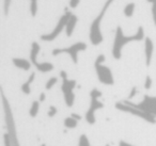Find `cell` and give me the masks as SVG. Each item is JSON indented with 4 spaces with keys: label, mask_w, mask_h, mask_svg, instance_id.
<instances>
[{
    "label": "cell",
    "mask_w": 156,
    "mask_h": 146,
    "mask_svg": "<svg viewBox=\"0 0 156 146\" xmlns=\"http://www.w3.org/2000/svg\"><path fill=\"white\" fill-rule=\"evenodd\" d=\"M133 105L138 109L142 110L147 114L156 118V97H151L149 95H145L143 97V100L140 103H133Z\"/></svg>",
    "instance_id": "52a82bcc"
},
{
    "label": "cell",
    "mask_w": 156,
    "mask_h": 146,
    "mask_svg": "<svg viewBox=\"0 0 156 146\" xmlns=\"http://www.w3.org/2000/svg\"><path fill=\"white\" fill-rule=\"evenodd\" d=\"M119 146H134V145H132V144L127 143V142H125V141H120Z\"/></svg>",
    "instance_id": "836d02e7"
},
{
    "label": "cell",
    "mask_w": 156,
    "mask_h": 146,
    "mask_svg": "<svg viewBox=\"0 0 156 146\" xmlns=\"http://www.w3.org/2000/svg\"><path fill=\"white\" fill-rule=\"evenodd\" d=\"M87 44L83 42H77V43L73 44V45L69 46V47H63V48H55L51 51L52 56H59V54H69L71 57V60L74 64L78 63V56L83 51L87 50Z\"/></svg>",
    "instance_id": "277c9868"
},
{
    "label": "cell",
    "mask_w": 156,
    "mask_h": 146,
    "mask_svg": "<svg viewBox=\"0 0 156 146\" xmlns=\"http://www.w3.org/2000/svg\"><path fill=\"white\" fill-rule=\"evenodd\" d=\"M105 146H110V144H106V145H105Z\"/></svg>",
    "instance_id": "8d00e7d4"
},
{
    "label": "cell",
    "mask_w": 156,
    "mask_h": 146,
    "mask_svg": "<svg viewBox=\"0 0 156 146\" xmlns=\"http://www.w3.org/2000/svg\"><path fill=\"white\" fill-rule=\"evenodd\" d=\"M40 101L39 100H34L32 101V103H31L30 106V109H29V115L31 116V117H35V116L39 114L40 112Z\"/></svg>",
    "instance_id": "e0dca14e"
},
{
    "label": "cell",
    "mask_w": 156,
    "mask_h": 146,
    "mask_svg": "<svg viewBox=\"0 0 156 146\" xmlns=\"http://www.w3.org/2000/svg\"><path fill=\"white\" fill-rule=\"evenodd\" d=\"M3 141H5V146H12L11 137L8 132L5 133V135H3Z\"/></svg>",
    "instance_id": "4316f807"
},
{
    "label": "cell",
    "mask_w": 156,
    "mask_h": 146,
    "mask_svg": "<svg viewBox=\"0 0 156 146\" xmlns=\"http://www.w3.org/2000/svg\"><path fill=\"white\" fill-rule=\"evenodd\" d=\"M77 23H78V17L76 15H74V14H72L69 22L66 24V27H65V34H66V36L71 37L73 35L74 30H75L76 26H77Z\"/></svg>",
    "instance_id": "8fae6325"
},
{
    "label": "cell",
    "mask_w": 156,
    "mask_h": 146,
    "mask_svg": "<svg viewBox=\"0 0 156 146\" xmlns=\"http://www.w3.org/2000/svg\"><path fill=\"white\" fill-rule=\"evenodd\" d=\"M41 51V46L37 42H33L31 44V49H30V62L32 65H35L37 63V57Z\"/></svg>",
    "instance_id": "7c38bea8"
},
{
    "label": "cell",
    "mask_w": 156,
    "mask_h": 146,
    "mask_svg": "<svg viewBox=\"0 0 156 146\" xmlns=\"http://www.w3.org/2000/svg\"><path fill=\"white\" fill-rule=\"evenodd\" d=\"M72 14H73V13H72V12H69V11L65 12V13L60 17V19L58 20L56 27H55V28L52 29L50 32L45 33V34H42L41 36H40V39H41L42 41H44V42H52V41H55V40H56L57 37H58L59 35H60L61 33L65 30V27H66V24H67V22H69V17H71Z\"/></svg>",
    "instance_id": "8992f818"
},
{
    "label": "cell",
    "mask_w": 156,
    "mask_h": 146,
    "mask_svg": "<svg viewBox=\"0 0 156 146\" xmlns=\"http://www.w3.org/2000/svg\"><path fill=\"white\" fill-rule=\"evenodd\" d=\"M76 84L77 82L73 79H63L62 80V84H61V91L62 93H67V92H74L76 88Z\"/></svg>",
    "instance_id": "4fadbf2b"
},
{
    "label": "cell",
    "mask_w": 156,
    "mask_h": 146,
    "mask_svg": "<svg viewBox=\"0 0 156 146\" xmlns=\"http://www.w3.org/2000/svg\"><path fill=\"white\" fill-rule=\"evenodd\" d=\"M11 3H12V0H3V14H5V15L9 14Z\"/></svg>",
    "instance_id": "cb8c5ba5"
},
{
    "label": "cell",
    "mask_w": 156,
    "mask_h": 146,
    "mask_svg": "<svg viewBox=\"0 0 156 146\" xmlns=\"http://www.w3.org/2000/svg\"><path fill=\"white\" fill-rule=\"evenodd\" d=\"M144 39V30H143V28L141 26L138 27V29H137L136 33L134 35H128V36L124 34L122 27L118 26L115 31V39H113L112 50H111L112 57L115 60H120L122 57L123 48L127 44L132 43V42H140Z\"/></svg>",
    "instance_id": "6da1fadb"
},
{
    "label": "cell",
    "mask_w": 156,
    "mask_h": 146,
    "mask_svg": "<svg viewBox=\"0 0 156 146\" xmlns=\"http://www.w3.org/2000/svg\"><path fill=\"white\" fill-rule=\"evenodd\" d=\"M78 120H76L75 118H73L72 116H69V117H65L64 120H63V125H64L65 128L67 129H74L77 127Z\"/></svg>",
    "instance_id": "ac0fdd59"
},
{
    "label": "cell",
    "mask_w": 156,
    "mask_h": 146,
    "mask_svg": "<svg viewBox=\"0 0 156 146\" xmlns=\"http://www.w3.org/2000/svg\"><path fill=\"white\" fill-rule=\"evenodd\" d=\"M12 63H13V65L16 68H20L25 71H30L31 67H32V64H31L30 61L23 58H13L12 59Z\"/></svg>",
    "instance_id": "30bf717a"
},
{
    "label": "cell",
    "mask_w": 156,
    "mask_h": 146,
    "mask_svg": "<svg viewBox=\"0 0 156 146\" xmlns=\"http://www.w3.org/2000/svg\"><path fill=\"white\" fill-rule=\"evenodd\" d=\"M37 11H39V5H37V2H30V14L32 17L37 16Z\"/></svg>",
    "instance_id": "7402d4cb"
},
{
    "label": "cell",
    "mask_w": 156,
    "mask_h": 146,
    "mask_svg": "<svg viewBox=\"0 0 156 146\" xmlns=\"http://www.w3.org/2000/svg\"><path fill=\"white\" fill-rule=\"evenodd\" d=\"M154 52V44L150 37H145L144 39V57H145V65L150 66L152 62V57H153Z\"/></svg>",
    "instance_id": "9c48e42d"
},
{
    "label": "cell",
    "mask_w": 156,
    "mask_h": 146,
    "mask_svg": "<svg viewBox=\"0 0 156 146\" xmlns=\"http://www.w3.org/2000/svg\"><path fill=\"white\" fill-rule=\"evenodd\" d=\"M105 56L103 54H98L94 61V69H95L98 79L101 83L105 85H113L115 84V78H113L112 71L108 66L104 64L105 63Z\"/></svg>",
    "instance_id": "7a4b0ae2"
},
{
    "label": "cell",
    "mask_w": 156,
    "mask_h": 146,
    "mask_svg": "<svg viewBox=\"0 0 156 146\" xmlns=\"http://www.w3.org/2000/svg\"><path fill=\"white\" fill-rule=\"evenodd\" d=\"M115 108H117L119 111L125 112V113H129V114H132V115L137 116V117L142 118V120H144L145 122H147V123H151V124H155L156 123L155 117L149 115V114H147L145 112H143L142 110L136 108L130 101H128V100L119 101V103H115Z\"/></svg>",
    "instance_id": "5b68a950"
},
{
    "label": "cell",
    "mask_w": 156,
    "mask_h": 146,
    "mask_svg": "<svg viewBox=\"0 0 156 146\" xmlns=\"http://www.w3.org/2000/svg\"><path fill=\"white\" fill-rule=\"evenodd\" d=\"M101 96H102V92H101L98 89L94 88L90 91V98H98L100 99Z\"/></svg>",
    "instance_id": "603a6c76"
},
{
    "label": "cell",
    "mask_w": 156,
    "mask_h": 146,
    "mask_svg": "<svg viewBox=\"0 0 156 146\" xmlns=\"http://www.w3.org/2000/svg\"><path fill=\"white\" fill-rule=\"evenodd\" d=\"M57 83H58V78L57 77H50L45 83V90H47V91L51 90V89L54 88Z\"/></svg>",
    "instance_id": "ffe728a7"
},
{
    "label": "cell",
    "mask_w": 156,
    "mask_h": 146,
    "mask_svg": "<svg viewBox=\"0 0 156 146\" xmlns=\"http://www.w3.org/2000/svg\"><path fill=\"white\" fill-rule=\"evenodd\" d=\"M79 3H80V0H69V5L72 9H76L79 5Z\"/></svg>",
    "instance_id": "83f0119b"
},
{
    "label": "cell",
    "mask_w": 156,
    "mask_h": 146,
    "mask_svg": "<svg viewBox=\"0 0 156 146\" xmlns=\"http://www.w3.org/2000/svg\"><path fill=\"white\" fill-rule=\"evenodd\" d=\"M147 2H150V3H152V5L156 2V0H147Z\"/></svg>",
    "instance_id": "e575fe53"
},
{
    "label": "cell",
    "mask_w": 156,
    "mask_h": 146,
    "mask_svg": "<svg viewBox=\"0 0 156 146\" xmlns=\"http://www.w3.org/2000/svg\"><path fill=\"white\" fill-rule=\"evenodd\" d=\"M71 116H72L73 118H75L76 120H78V122H79V120H81V118H83L80 115H79V114H77V113H72V114H71Z\"/></svg>",
    "instance_id": "d6a6232c"
},
{
    "label": "cell",
    "mask_w": 156,
    "mask_h": 146,
    "mask_svg": "<svg viewBox=\"0 0 156 146\" xmlns=\"http://www.w3.org/2000/svg\"><path fill=\"white\" fill-rule=\"evenodd\" d=\"M63 98H64V103L67 107H73L74 103H75V93L74 92H67L63 93Z\"/></svg>",
    "instance_id": "2e32d148"
},
{
    "label": "cell",
    "mask_w": 156,
    "mask_h": 146,
    "mask_svg": "<svg viewBox=\"0 0 156 146\" xmlns=\"http://www.w3.org/2000/svg\"><path fill=\"white\" fill-rule=\"evenodd\" d=\"M135 8H136V5H135L134 2L127 3L123 9V14L126 16V17H132V16L134 15Z\"/></svg>",
    "instance_id": "d6986e66"
},
{
    "label": "cell",
    "mask_w": 156,
    "mask_h": 146,
    "mask_svg": "<svg viewBox=\"0 0 156 146\" xmlns=\"http://www.w3.org/2000/svg\"><path fill=\"white\" fill-rule=\"evenodd\" d=\"M104 108V103L100 100L98 98H91L90 100V105L89 108H88L87 112L85 114V120L86 122L89 125H94L96 122V117L95 114L96 112L100 109H103Z\"/></svg>",
    "instance_id": "ba28073f"
},
{
    "label": "cell",
    "mask_w": 156,
    "mask_h": 146,
    "mask_svg": "<svg viewBox=\"0 0 156 146\" xmlns=\"http://www.w3.org/2000/svg\"><path fill=\"white\" fill-rule=\"evenodd\" d=\"M41 146H46V145H45V144H42V145H41Z\"/></svg>",
    "instance_id": "74e56055"
},
{
    "label": "cell",
    "mask_w": 156,
    "mask_h": 146,
    "mask_svg": "<svg viewBox=\"0 0 156 146\" xmlns=\"http://www.w3.org/2000/svg\"><path fill=\"white\" fill-rule=\"evenodd\" d=\"M45 99H46V94L44 92H42L39 96V101L40 103H43V101H45Z\"/></svg>",
    "instance_id": "1f68e13d"
},
{
    "label": "cell",
    "mask_w": 156,
    "mask_h": 146,
    "mask_svg": "<svg viewBox=\"0 0 156 146\" xmlns=\"http://www.w3.org/2000/svg\"><path fill=\"white\" fill-rule=\"evenodd\" d=\"M34 79H35V74L32 73V74H30V76L28 77L27 81H25L24 83L22 84L20 90H22V92L24 93L25 95H29L31 93V84L33 83Z\"/></svg>",
    "instance_id": "5bb4252c"
},
{
    "label": "cell",
    "mask_w": 156,
    "mask_h": 146,
    "mask_svg": "<svg viewBox=\"0 0 156 146\" xmlns=\"http://www.w3.org/2000/svg\"><path fill=\"white\" fill-rule=\"evenodd\" d=\"M30 2H37V0H29Z\"/></svg>",
    "instance_id": "d590c367"
},
{
    "label": "cell",
    "mask_w": 156,
    "mask_h": 146,
    "mask_svg": "<svg viewBox=\"0 0 156 146\" xmlns=\"http://www.w3.org/2000/svg\"><path fill=\"white\" fill-rule=\"evenodd\" d=\"M34 67L40 73H50V71H52L55 69L54 64L50 62H37L34 65Z\"/></svg>",
    "instance_id": "9a60e30c"
},
{
    "label": "cell",
    "mask_w": 156,
    "mask_h": 146,
    "mask_svg": "<svg viewBox=\"0 0 156 146\" xmlns=\"http://www.w3.org/2000/svg\"><path fill=\"white\" fill-rule=\"evenodd\" d=\"M136 94H137V88H133V89H132V91H130V93H129V96H128V99L134 98L135 95H136Z\"/></svg>",
    "instance_id": "f546056e"
},
{
    "label": "cell",
    "mask_w": 156,
    "mask_h": 146,
    "mask_svg": "<svg viewBox=\"0 0 156 146\" xmlns=\"http://www.w3.org/2000/svg\"><path fill=\"white\" fill-rule=\"evenodd\" d=\"M57 113H58V109H57V107H55V106H50L49 109H48V111H47V115L49 116V117H54V116L57 115Z\"/></svg>",
    "instance_id": "d4e9b609"
},
{
    "label": "cell",
    "mask_w": 156,
    "mask_h": 146,
    "mask_svg": "<svg viewBox=\"0 0 156 146\" xmlns=\"http://www.w3.org/2000/svg\"><path fill=\"white\" fill-rule=\"evenodd\" d=\"M59 77L61 78V79H66V78H69L67 77V73L65 71H60V74H59Z\"/></svg>",
    "instance_id": "4dcf8cb0"
},
{
    "label": "cell",
    "mask_w": 156,
    "mask_h": 146,
    "mask_svg": "<svg viewBox=\"0 0 156 146\" xmlns=\"http://www.w3.org/2000/svg\"><path fill=\"white\" fill-rule=\"evenodd\" d=\"M152 18H153V22L156 26V2L152 5Z\"/></svg>",
    "instance_id": "f1b7e54d"
},
{
    "label": "cell",
    "mask_w": 156,
    "mask_h": 146,
    "mask_svg": "<svg viewBox=\"0 0 156 146\" xmlns=\"http://www.w3.org/2000/svg\"><path fill=\"white\" fill-rule=\"evenodd\" d=\"M152 78L150 76H147L145 77V80H144V89L145 90H150L152 88Z\"/></svg>",
    "instance_id": "484cf974"
},
{
    "label": "cell",
    "mask_w": 156,
    "mask_h": 146,
    "mask_svg": "<svg viewBox=\"0 0 156 146\" xmlns=\"http://www.w3.org/2000/svg\"><path fill=\"white\" fill-rule=\"evenodd\" d=\"M78 146H91L90 141L86 134H81L79 137V141H78Z\"/></svg>",
    "instance_id": "44dd1931"
},
{
    "label": "cell",
    "mask_w": 156,
    "mask_h": 146,
    "mask_svg": "<svg viewBox=\"0 0 156 146\" xmlns=\"http://www.w3.org/2000/svg\"><path fill=\"white\" fill-rule=\"evenodd\" d=\"M105 17V13L100 11L96 17L91 22L89 28V41L93 46H98L104 42V35L102 32V22Z\"/></svg>",
    "instance_id": "3957f363"
}]
</instances>
